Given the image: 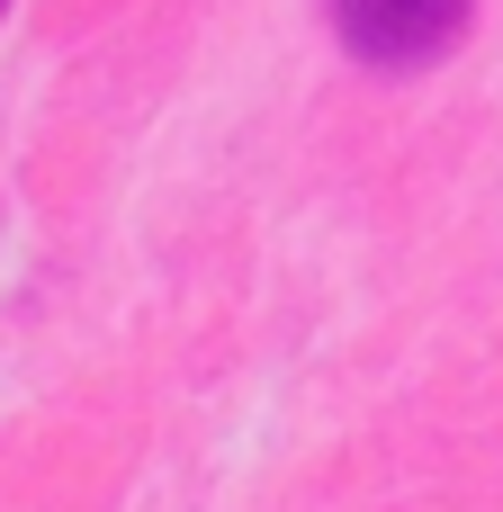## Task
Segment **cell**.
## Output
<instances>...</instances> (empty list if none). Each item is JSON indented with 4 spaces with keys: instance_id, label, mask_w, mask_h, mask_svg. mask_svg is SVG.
<instances>
[{
    "instance_id": "cell-1",
    "label": "cell",
    "mask_w": 503,
    "mask_h": 512,
    "mask_svg": "<svg viewBox=\"0 0 503 512\" xmlns=\"http://www.w3.org/2000/svg\"><path fill=\"white\" fill-rule=\"evenodd\" d=\"M324 9H333L342 54L369 63V72H423L477 18V0H324Z\"/></svg>"
},
{
    "instance_id": "cell-2",
    "label": "cell",
    "mask_w": 503,
    "mask_h": 512,
    "mask_svg": "<svg viewBox=\"0 0 503 512\" xmlns=\"http://www.w3.org/2000/svg\"><path fill=\"white\" fill-rule=\"evenodd\" d=\"M0 9H9V0H0Z\"/></svg>"
}]
</instances>
